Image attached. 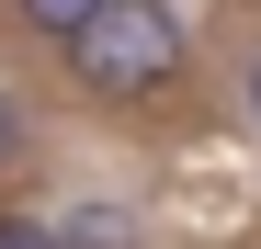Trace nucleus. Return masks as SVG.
Here are the masks:
<instances>
[{"mask_svg":"<svg viewBox=\"0 0 261 249\" xmlns=\"http://www.w3.org/2000/svg\"><path fill=\"white\" fill-rule=\"evenodd\" d=\"M57 57L91 102H148V91L182 79V23H170V0H102Z\"/></svg>","mask_w":261,"mask_h":249,"instance_id":"f257e3e1","label":"nucleus"},{"mask_svg":"<svg viewBox=\"0 0 261 249\" xmlns=\"http://www.w3.org/2000/svg\"><path fill=\"white\" fill-rule=\"evenodd\" d=\"M91 12H102V0H23V23H34V34H46V46H68V34H80V23H91Z\"/></svg>","mask_w":261,"mask_h":249,"instance_id":"f03ea898","label":"nucleus"},{"mask_svg":"<svg viewBox=\"0 0 261 249\" xmlns=\"http://www.w3.org/2000/svg\"><path fill=\"white\" fill-rule=\"evenodd\" d=\"M68 249H125V215H102V204H80V215H68Z\"/></svg>","mask_w":261,"mask_h":249,"instance_id":"7ed1b4c3","label":"nucleus"},{"mask_svg":"<svg viewBox=\"0 0 261 249\" xmlns=\"http://www.w3.org/2000/svg\"><path fill=\"white\" fill-rule=\"evenodd\" d=\"M0 249H68L57 215H0Z\"/></svg>","mask_w":261,"mask_h":249,"instance_id":"20e7f679","label":"nucleus"},{"mask_svg":"<svg viewBox=\"0 0 261 249\" xmlns=\"http://www.w3.org/2000/svg\"><path fill=\"white\" fill-rule=\"evenodd\" d=\"M250 124H261V57H250Z\"/></svg>","mask_w":261,"mask_h":249,"instance_id":"39448f33","label":"nucleus"},{"mask_svg":"<svg viewBox=\"0 0 261 249\" xmlns=\"http://www.w3.org/2000/svg\"><path fill=\"white\" fill-rule=\"evenodd\" d=\"M0 147H12V102H0Z\"/></svg>","mask_w":261,"mask_h":249,"instance_id":"423d86ee","label":"nucleus"}]
</instances>
